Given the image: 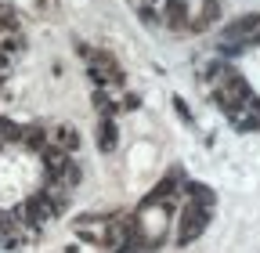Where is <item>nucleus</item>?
<instances>
[{
	"instance_id": "f257e3e1",
	"label": "nucleus",
	"mask_w": 260,
	"mask_h": 253,
	"mask_svg": "<svg viewBox=\"0 0 260 253\" xmlns=\"http://www.w3.org/2000/svg\"><path fill=\"white\" fill-rule=\"evenodd\" d=\"M249 98H253V90H249V83H246L239 73H228V76H220V80L210 87V102H213L224 116H232L235 109H242Z\"/></svg>"
},
{
	"instance_id": "20e7f679",
	"label": "nucleus",
	"mask_w": 260,
	"mask_h": 253,
	"mask_svg": "<svg viewBox=\"0 0 260 253\" xmlns=\"http://www.w3.org/2000/svg\"><path fill=\"white\" fill-rule=\"evenodd\" d=\"M18 220H22V228H29V232H40L47 220L54 217V210H51V203H47V196L44 192H37V196H29V199H22V206H18V213H15Z\"/></svg>"
},
{
	"instance_id": "0eeeda50",
	"label": "nucleus",
	"mask_w": 260,
	"mask_h": 253,
	"mask_svg": "<svg viewBox=\"0 0 260 253\" xmlns=\"http://www.w3.org/2000/svg\"><path fill=\"white\" fill-rule=\"evenodd\" d=\"M47 145H54L61 152H76L80 148V131L73 123H58L54 131H47Z\"/></svg>"
},
{
	"instance_id": "9b49d317",
	"label": "nucleus",
	"mask_w": 260,
	"mask_h": 253,
	"mask_svg": "<svg viewBox=\"0 0 260 253\" xmlns=\"http://www.w3.org/2000/svg\"><path fill=\"white\" fill-rule=\"evenodd\" d=\"M141 105V94H126V98L119 102V109H138Z\"/></svg>"
},
{
	"instance_id": "9d476101",
	"label": "nucleus",
	"mask_w": 260,
	"mask_h": 253,
	"mask_svg": "<svg viewBox=\"0 0 260 253\" xmlns=\"http://www.w3.org/2000/svg\"><path fill=\"white\" fill-rule=\"evenodd\" d=\"M94 109L102 112V116H116L119 112V102H112V94H109V87H94Z\"/></svg>"
},
{
	"instance_id": "6e6552de",
	"label": "nucleus",
	"mask_w": 260,
	"mask_h": 253,
	"mask_svg": "<svg viewBox=\"0 0 260 253\" xmlns=\"http://www.w3.org/2000/svg\"><path fill=\"white\" fill-rule=\"evenodd\" d=\"M116 145H119L116 116H102V119H98V148H102V152H116Z\"/></svg>"
},
{
	"instance_id": "f8f14e48",
	"label": "nucleus",
	"mask_w": 260,
	"mask_h": 253,
	"mask_svg": "<svg viewBox=\"0 0 260 253\" xmlns=\"http://www.w3.org/2000/svg\"><path fill=\"white\" fill-rule=\"evenodd\" d=\"M8 69H11V51L0 47V73H8Z\"/></svg>"
},
{
	"instance_id": "1a4fd4ad",
	"label": "nucleus",
	"mask_w": 260,
	"mask_h": 253,
	"mask_svg": "<svg viewBox=\"0 0 260 253\" xmlns=\"http://www.w3.org/2000/svg\"><path fill=\"white\" fill-rule=\"evenodd\" d=\"M29 152H44L47 148V126H40V123H29V126H22V138H18Z\"/></svg>"
},
{
	"instance_id": "39448f33",
	"label": "nucleus",
	"mask_w": 260,
	"mask_h": 253,
	"mask_svg": "<svg viewBox=\"0 0 260 253\" xmlns=\"http://www.w3.org/2000/svg\"><path fill=\"white\" fill-rule=\"evenodd\" d=\"M159 15H162V25H167L170 33H188L191 11H188L184 0H162V4H159Z\"/></svg>"
},
{
	"instance_id": "7ed1b4c3",
	"label": "nucleus",
	"mask_w": 260,
	"mask_h": 253,
	"mask_svg": "<svg viewBox=\"0 0 260 253\" xmlns=\"http://www.w3.org/2000/svg\"><path fill=\"white\" fill-rule=\"evenodd\" d=\"M87 73L98 87H119L126 76H123V66L112 58V51H90L87 54Z\"/></svg>"
},
{
	"instance_id": "f03ea898",
	"label": "nucleus",
	"mask_w": 260,
	"mask_h": 253,
	"mask_svg": "<svg viewBox=\"0 0 260 253\" xmlns=\"http://www.w3.org/2000/svg\"><path fill=\"white\" fill-rule=\"evenodd\" d=\"M210 217H213V210H203V206L184 203L181 213H177V235H174V242L177 246H191L195 239L210 228Z\"/></svg>"
},
{
	"instance_id": "423d86ee",
	"label": "nucleus",
	"mask_w": 260,
	"mask_h": 253,
	"mask_svg": "<svg viewBox=\"0 0 260 253\" xmlns=\"http://www.w3.org/2000/svg\"><path fill=\"white\" fill-rule=\"evenodd\" d=\"M181 199L184 203H191V206H203V210H213L217 206V196H213V188H206V184H199V181H181Z\"/></svg>"
}]
</instances>
